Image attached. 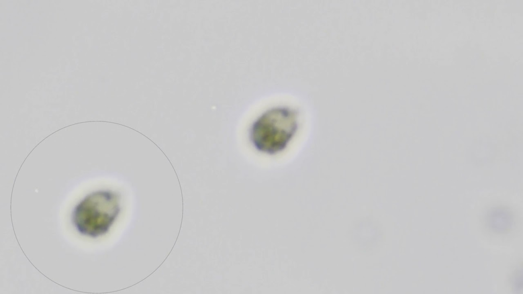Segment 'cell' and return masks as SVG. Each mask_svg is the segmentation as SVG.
<instances>
[{"label": "cell", "instance_id": "cell-2", "mask_svg": "<svg viewBox=\"0 0 523 294\" xmlns=\"http://www.w3.org/2000/svg\"><path fill=\"white\" fill-rule=\"evenodd\" d=\"M117 195L110 190L88 194L74 207L72 220L81 234L96 238L106 234L120 212Z\"/></svg>", "mask_w": 523, "mask_h": 294}, {"label": "cell", "instance_id": "cell-1", "mask_svg": "<svg viewBox=\"0 0 523 294\" xmlns=\"http://www.w3.org/2000/svg\"><path fill=\"white\" fill-rule=\"evenodd\" d=\"M296 110L275 107L262 113L252 124L250 140L259 152L268 155L281 152L288 146L298 129Z\"/></svg>", "mask_w": 523, "mask_h": 294}, {"label": "cell", "instance_id": "cell-3", "mask_svg": "<svg viewBox=\"0 0 523 294\" xmlns=\"http://www.w3.org/2000/svg\"><path fill=\"white\" fill-rule=\"evenodd\" d=\"M488 225L495 231L503 232L509 229L512 219L511 214L505 210L492 211L487 217Z\"/></svg>", "mask_w": 523, "mask_h": 294}]
</instances>
